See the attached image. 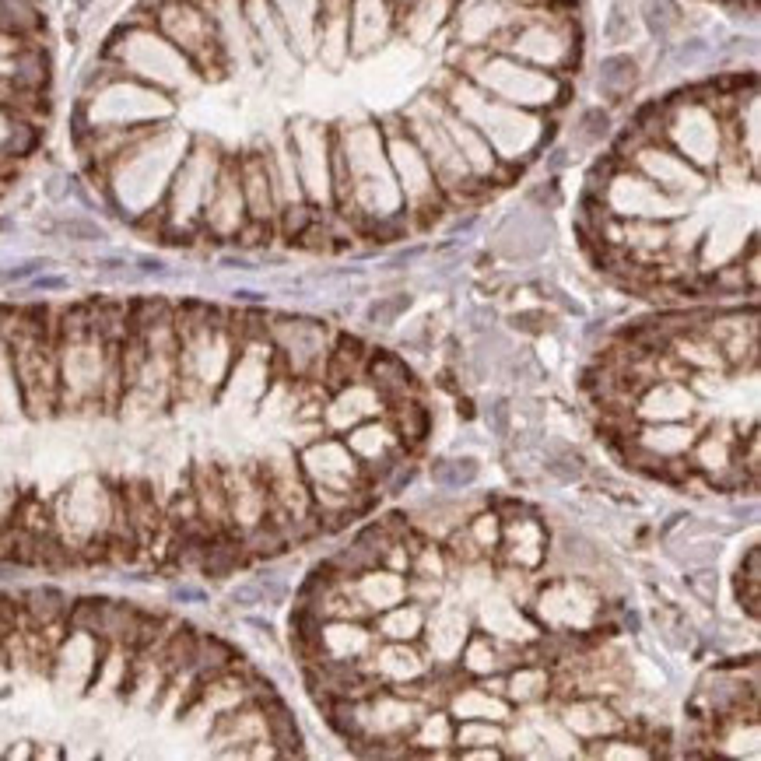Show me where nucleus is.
Segmentation results:
<instances>
[{
    "label": "nucleus",
    "mask_w": 761,
    "mask_h": 761,
    "mask_svg": "<svg viewBox=\"0 0 761 761\" xmlns=\"http://www.w3.org/2000/svg\"><path fill=\"white\" fill-rule=\"evenodd\" d=\"M67 596L60 593V589H53V586H35V589H28L25 596H21V614L35 625V628H53L57 621H64L67 618Z\"/></svg>",
    "instance_id": "f03ea898"
},
{
    "label": "nucleus",
    "mask_w": 761,
    "mask_h": 761,
    "mask_svg": "<svg viewBox=\"0 0 761 761\" xmlns=\"http://www.w3.org/2000/svg\"><path fill=\"white\" fill-rule=\"evenodd\" d=\"M471 537L477 541L480 551H491L498 541H502V516L498 512H480L477 519H471Z\"/></svg>",
    "instance_id": "f8f14e48"
},
{
    "label": "nucleus",
    "mask_w": 761,
    "mask_h": 761,
    "mask_svg": "<svg viewBox=\"0 0 761 761\" xmlns=\"http://www.w3.org/2000/svg\"><path fill=\"white\" fill-rule=\"evenodd\" d=\"M404 593H407V586L393 572H369V579L362 586V603H369L373 611H389Z\"/></svg>",
    "instance_id": "39448f33"
},
{
    "label": "nucleus",
    "mask_w": 761,
    "mask_h": 761,
    "mask_svg": "<svg viewBox=\"0 0 761 761\" xmlns=\"http://www.w3.org/2000/svg\"><path fill=\"white\" fill-rule=\"evenodd\" d=\"M544 467L555 477H562V480H575V477H582V471H586V460H582L575 450H569V446H558V450L548 457Z\"/></svg>",
    "instance_id": "4468645a"
},
{
    "label": "nucleus",
    "mask_w": 761,
    "mask_h": 761,
    "mask_svg": "<svg viewBox=\"0 0 761 761\" xmlns=\"http://www.w3.org/2000/svg\"><path fill=\"white\" fill-rule=\"evenodd\" d=\"M477 460L474 457H457V460H435L432 464V480L439 488H464L477 480Z\"/></svg>",
    "instance_id": "0eeeda50"
},
{
    "label": "nucleus",
    "mask_w": 761,
    "mask_h": 761,
    "mask_svg": "<svg viewBox=\"0 0 761 761\" xmlns=\"http://www.w3.org/2000/svg\"><path fill=\"white\" fill-rule=\"evenodd\" d=\"M407 305H411V298H407V295H380V302H373L365 316H369V323H373V327H393Z\"/></svg>",
    "instance_id": "9b49d317"
},
{
    "label": "nucleus",
    "mask_w": 761,
    "mask_h": 761,
    "mask_svg": "<svg viewBox=\"0 0 761 761\" xmlns=\"http://www.w3.org/2000/svg\"><path fill=\"white\" fill-rule=\"evenodd\" d=\"M421 632V611L418 607H396L382 618V635L393 642H407Z\"/></svg>",
    "instance_id": "1a4fd4ad"
},
{
    "label": "nucleus",
    "mask_w": 761,
    "mask_h": 761,
    "mask_svg": "<svg viewBox=\"0 0 761 761\" xmlns=\"http://www.w3.org/2000/svg\"><path fill=\"white\" fill-rule=\"evenodd\" d=\"M607 130H611V119H607V112H600V109H589V112L579 119V134H582L586 141H603Z\"/></svg>",
    "instance_id": "f3484780"
},
{
    "label": "nucleus",
    "mask_w": 761,
    "mask_h": 761,
    "mask_svg": "<svg viewBox=\"0 0 761 761\" xmlns=\"http://www.w3.org/2000/svg\"><path fill=\"white\" fill-rule=\"evenodd\" d=\"M509 688H512V698H519V702H534V698L548 695V673H544V670H537V666H530V664H519V673H512V677H509Z\"/></svg>",
    "instance_id": "9d476101"
},
{
    "label": "nucleus",
    "mask_w": 761,
    "mask_h": 761,
    "mask_svg": "<svg viewBox=\"0 0 761 761\" xmlns=\"http://www.w3.org/2000/svg\"><path fill=\"white\" fill-rule=\"evenodd\" d=\"M512 327L516 330H523V334H544V330H551V316L548 312H516L512 316Z\"/></svg>",
    "instance_id": "a211bd4d"
},
{
    "label": "nucleus",
    "mask_w": 761,
    "mask_h": 761,
    "mask_svg": "<svg viewBox=\"0 0 761 761\" xmlns=\"http://www.w3.org/2000/svg\"><path fill=\"white\" fill-rule=\"evenodd\" d=\"M64 232L74 235V239H102V228H96L92 221H67Z\"/></svg>",
    "instance_id": "412c9836"
},
{
    "label": "nucleus",
    "mask_w": 761,
    "mask_h": 761,
    "mask_svg": "<svg viewBox=\"0 0 761 761\" xmlns=\"http://www.w3.org/2000/svg\"><path fill=\"white\" fill-rule=\"evenodd\" d=\"M396 435L404 446H421L428 435V411L411 396L396 400Z\"/></svg>",
    "instance_id": "20e7f679"
},
{
    "label": "nucleus",
    "mask_w": 761,
    "mask_h": 761,
    "mask_svg": "<svg viewBox=\"0 0 761 761\" xmlns=\"http://www.w3.org/2000/svg\"><path fill=\"white\" fill-rule=\"evenodd\" d=\"M450 737H453V726H450V719L439 712H432V716H425L421 719V734H418V744H425V748H435V741L439 744H450Z\"/></svg>",
    "instance_id": "dca6fc26"
},
{
    "label": "nucleus",
    "mask_w": 761,
    "mask_h": 761,
    "mask_svg": "<svg viewBox=\"0 0 761 761\" xmlns=\"http://www.w3.org/2000/svg\"><path fill=\"white\" fill-rule=\"evenodd\" d=\"M509 425H512V407L505 400H498L495 407H488V428L495 435H509Z\"/></svg>",
    "instance_id": "6ab92c4d"
},
{
    "label": "nucleus",
    "mask_w": 761,
    "mask_h": 761,
    "mask_svg": "<svg viewBox=\"0 0 761 761\" xmlns=\"http://www.w3.org/2000/svg\"><path fill=\"white\" fill-rule=\"evenodd\" d=\"M457 741H460L464 748H491V744L502 741V734L491 730V719H467V726H460Z\"/></svg>",
    "instance_id": "2eb2a0df"
},
{
    "label": "nucleus",
    "mask_w": 761,
    "mask_h": 761,
    "mask_svg": "<svg viewBox=\"0 0 761 761\" xmlns=\"http://www.w3.org/2000/svg\"><path fill=\"white\" fill-rule=\"evenodd\" d=\"M457 712L464 719H505V705L491 698L488 688H467L464 695H457Z\"/></svg>",
    "instance_id": "423d86ee"
},
{
    "label": "nucleus",
    "mask_w": 761,
    "mask_h": 761,
    "mask_svg": "<svg viewBox=\"0 0 761 761\" xmlns=\"http://www.w3.org/2000/svg\"><path fill=\"white\" fill-rule=\"evenodd\" d=\"M677 21H680V7L673 0H646V25L657 35H666Z\"/></svg>",
    "instance_id": "ddd939ff"
},
{
    "label": "nucleus",
    "mask_w": 761,
    "mask_h": 761,
    "mask_svg": "<svg viewBox=\"0 0 761 761\" xmlns=\"http://www.w3.org/2000/svg\"><path fill=\"white\" fill-rule=\"evenodd\" d=\"M625 28H628V18H625L621 7H614L611 21H607V39H611V42H621V39H625Z\"/></svg>",
    "instance_id": "4be33fe9"
},
{
    "label": "nucleus",
    "mask_w": 761,
    "mask_h": 761,
    "mask_svg": "<svg viewBox=\"0 0 761 761\" xmlns=\"http://www.w3.org/2000/svg\"><path fill=\"white\" fill-rule=\"evenodd\" d=\"M688 586H691V593L698 596V600H716V575L705 569V572H695V575H688Z\"/></svg>",
    "instance_id": "aec40b11"
},
{
    "label": "nucleus",
    "mask_w": 761,
    "mask_h": 761,
    "mask_svg": "<svg viewBox=\"0 0 761 761\" xmlns=\"http://www.w3.org/2000/svg\"><path fill=\"white\" fill-rule=\"evenodd\" d=\"M635 85V60L628 57H611L600 67V92L607 96H625Z\"/></svg>",
    "instance_id": "6e6552de"
},
{
    "label": "nucleus",
    "mask_w": 761,
    "mask_h": 761,
    "mask_svg": "<svg viewBox=\"0 0 761 761\" xmlns=\"http://www.w3.org/2000/svg\"><path fill=\"white\" fill-rule=\"evenodd\" d=\"M555 555H558V562H562L565 569L579 572V575H589V572H596L603 565L600 548H596L589 537L575 534V530H565V534L555 537Z\"/></svg>",
    "instance_id": "7ed1b4c3"
},
{
    "label": "nucleus",
    "mask_w": 761,
    "mask_h": 761,
    "mask_svg": "<svg viewBox=\"0 0 761 761\" xmlns=\"http://www.w3.org/2000/svg\"><path fill=\"white\" fill-rule=\"evenodd\" d=\"M365 376L380 389L382 400H393V404L404 400L411 393V386H414L407 362L400 355H393V351H373L365 358Z\"/></svg>",
    "instance_id": "f257e3e1"
}]
</instances>
